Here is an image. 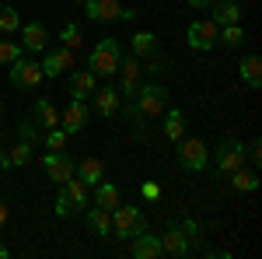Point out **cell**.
<instances>
[{
	"label": "cell",
	"mask_w": 262,
	"mask_h": 259,
	"mask_svg": "<svg viewBox=\"0 0 262 259\" xmlns=\"http://www.w3.org/2000/svg\"><path fill=\"white\" fill-rule=\"evenodd\" d=\"M119 63H122L119 39H101L98 46L91 49V56H88V70H91V74H101V77H108V74H119Z\"/></svg>",
	"instance_id": "cell-1"
},
{
	"label": "cell",
	"mask_w": 262,
	"mask_h": 259,
	"mask_svg": "<svg viewBox=\"0 0 262 259\" xmlns=\"http://www.w3.org/2000/svg\"><path fill=\"white\" fill-rule=\"evenodd\" d=\"M133 105L140 109L143 119H158L164 109H168V88L164 84H140L137 88V95H133Z\"/></svg>",
	"instance_id": "cell-2"
},
{
	"label": "cell",
	"mask_w": 262,
	"mask_h": 259,
	"mask_svg": "<svg viewBox=\"0 0 262 259\" xmlns=\"http://www.w3.org/2000/svg\"><path fill=\"white\" fill-rule=\"evenodd\" d=\"M213 168H217V175H231V172H238L245 168V144L234 137H224L217 144V151H213Z\"/></svg>",
	"instance_id": "cell-3"
},
{
	"label": "cell",
	"mask_w": 262,
	"mask_h": 259,
	"mask_svg": "<svg viewBox=\"0 0 262 259\" xmlns=\"http://www.w3.org/2000/svg\"><path fill=\"white\" fill-rule=\"evenodd\" d=\"M179 144V165L182 168H189V172H206V165H210V147H206V140L200 137H182L175 140Z\"/></svg>",
	"instance_id": "cell-4"
},
{
	"label": "cell",
	"mask_w": 262,
	"mask_h": 259,
	"mask_svg": "<svg viewBox=\"0 0 262 259\" xmlns=\"http://www.w3.org/2000/svg\"><path fill=\"white\" fill-rule=\"evenodd\" d=\"M143 228V214L140 207H126V203H119V207H112V235L108 238H133V235H140Z\"/></svg>",
	"instance_id": "cell-5"
},
{
	"label": "cell",
	"mask_w": 262,
	"mask_h": 259,
	"mask_svg": "<svg viewBox=\"0 0 262 259\" xmlns=\"http://www.w3.org/2000/svg\"><path fill=\"white\" fill-rule=\"evenodd\" d=\"M185 39H189V46H192L196 53H206V49H213L217 39H221V25H213L210 18H200V21L189 25Z\"/></svg>",
	"instance_id": "cell-6"
},
{
	"label": "cell",
	"mask_w": 262,
	"mask_h": 259,
	"mask_svg": "<svg viewBox=\"0 0 262 259\" xmlns=\"http://www.w3.org/2000/svg\"><path fill=\"white\" fill-rule=\"evenodd\" d=\"M161 238V256H171V259H182L192 252V245H189V238L182 235V228L175 224V221H168L164 224V231L158 235Z\"/></svg>",
	"instance_id": "cell-7"
},
{
	"label": "cell",
	"mask_w": 262,
	"mask_h": 259,
	"mask_svg": "<svg viewBox=\"0 0 262 259\" xmlns=\"http://www.w3.org/2000/svg\"><path fill=\"white\" fill-rule=\"evenodd\" d=\"M11 84L14 88H25V91H35L42 84V67L35 60H25V56L14 60L11 63Z\"/></svg>",
	"instance_id": "cell-8"
},
{
	"label": "cell",
	"mask_w": 262,
	"mask_h": 259,
	"mask_svg": "<svg viewBox=\"0 0 262 259\" xmlns=\"http://www.w3.org/2000/svg\"><path fill=\"white\" fill-rule=\"evenodd\" d=\"M42 172L56 182V186H63L67 179H74V158H70L67 151H49V154L42 158Z\"/></svg>",
	"instance_id": "cell-9"
},
{
	"label": "cell",
	"mask_w": 262,
	"mask_h": 259,
	"mask_svg": "<svg viewBox=\"0 0 262 259\" xmlns=\"http://www.w3.org/2000/svg\"><path fill=\"white\" fill-rule=\"evenodd\" d=\"M39 67H42V77H63V74L74 67V49H67V46L46 49V60H42Z\"/></svg>",
	"instance_id": "cell-10"
},
{
	"label": "cell",
	"mask_w": 262,
	"mask_h": 259,
	"mask_svg": "<svg viewBox=\"0 0 262 259\" xmlns=\"http://www.w3.org/2000/svg\"><path fill=\"white\" fill-rule=\"evenodd\" d=\"M119 11H122L119 0H84V14H88V21H98V25L119 21Z\"/></svg>",
	"instance_id": "cell-11"
},
{
	"label": "cell",
	"mask_w": 262,
	"mask_h": 259,
	"mask_svg": "<svg viewBox=\"0 0 262 259\" xmlns=\"http://www.w3.org/2000/svg\"><path fill=\"white\" fill-rule=\"evenodd\" d=\"M210 21L213 25H242V0H213L210 4Z\"/></svg>",
	"instance_id": "cell-12"
},
{
	"label": "cell",
	"mask_w": 262,
	"mask_h": 259,
	"mask_svg": "<svg viewBox=\"0 0 262 259\" xmlns=\"http://www.w3.org/2000/svg\"><path fill=\"white\" fill-rule=\"evenodd\" d=\"M88 119H91V112H88V105L77 102V98L67 105V112H60V126L67 133H81L84 126H88Z\"/></svg>",
	"instance_id": "cell-13"
},
{
	"label": "cell",
	"mask_w": 262,
	"mask_h": 259,
	"mask_svg": "<svg viewBox=\"0 0 262 259\" xmlns=\"http://www.w3.org/2000/svg\"><path fill=\"white\" fill-rule=\"evenodd\" d=\"M129 256L133 259H158L161 256V238L158 235H147V231L133 235L129 238Z\"/></svg>",
	"instance_id": "cell-14"
},
{
	"label": "cell",
	"mask_w": 262,
	"mask_h": 259,
	"mask_svg": "<svg viewBox=\"0 0 262 259\" xmlns=\"http://www.w3.org/2000/svg\"><path fill=\"white\" fill-rule=\"evenodd\" d=\"M95 88H98V74H91L88 67L70 74V98H77V102L91 98V95H95Z\"/></svg>",
	"instance_id": "cell-15"
},
{
	"label": "cell",
	"mask_w": 262,
	"mask_h": 259,
	"mask_svg": "<svg viewBox=\"0 0 262 259\" xmlns=\"http://www.w3.org/2000/svg\"><path fill=\"white\" fill-rule=\"evenodd\" d=\"M46 42H49V32H46V25H42V21H28V25H21V46H25V49L42 53V49H46Z\"/></svg>",
	"instance_id": "cell-16"
},
{
	"label": "cell",
	"mask_w": 262,
	"mask_h": 259,
	"mask_svg": "<svg viewBox=\"0 0 262 259\" xmlns=\"http://www.w3.org/2000/svg\"><path fill=\"white\" fill-rule=\"evenodd\" d=\"M119 74H122V95H137V88H140V74H143V63L137 56H122L119 63Z\"/></svg>",
	"instance_id": "cell-17"
},
{
	"label": "cell",
	"mask_w": 262,
	"mask_h": 259,
	"mask_svg": "<svg viewBox=\"0 0 262 259\" xmlns=\"http://www.w3.org/2000/svg\"><path fill=\"white\" fill-rule=\"evenodd\" d=\"M74 175H77L84 186H98V182L105 179V165H101L98 158H81L74 165Z\"/></svg>",
	"instance_id": "cell-18"
},
{
	"label": "cell",
	"mask_w": 262,
	"mask_h": 259,
	"mask_svg": "<svg viewBox=\"0 0 262 259\" xmlns=\"http://www.w3.org/2000/svg\"><path fill=\"white\" fill-rule=\"evenodd\" d=\"M95 112H98L101 119H108V116H116L119 112V91L116 88H95Z\"/></svg>",
	"instance_id": "cell-19"
},
{
	"label": "cell",
	"mask_w": 262,
	"mask_h": 259,
	"mask_svg": "<svg viewBox=\"0 0 262 259\" xmlns=\"http://www.w3.org/2000/svg\"><path fill=\"white\" fill-rule=\"evenodd\" d=\"M161 130H164V137L168 140H182L185 137V112L182 109H164L161 112Z\"/></svg>",
	"instance_id": "cell-20"
},
{
	"label": "cell",
	"mask_w": 262,
	"mask_h": 259,
	"mask_svg": "<svg viewBox=\"0 0 262 259\" xmlns=\"http://www.w3.org/2000/svg\"><path fill=\"white\" fill-rule=\"evenodd\" d=\"M32 119H35V126L46 133V130L60 126V112H56V105H53L49 98H39V102H35V116H32Z\"/></svg>",
	"instance_id": "cell-21"
},
{
	"label": "cell",
	"mask_w": 262,
	"mask_h": 259,
	"mask_svg": "<svg viewBox=\"0 0 262 259\" xmlns=\"http://www.w3.org/2000/svg\"><path fill=\"white\" fill-rule=\"evenodd\" d=\"M63 193H67V196H70V203H74V210H77V214H81L84 207H88V200H91V193H88V189H91V186H84L81 179H77V175H74V179H67L60 186Z\"/></svg>",
	"instance_id": "cell-22"
},
{
	"label": "cell",
	"mask_w": 262,
	"mask_h": 259,
	"mask_svg": "<svg viewBox=\"0 0 262 259\" xmlns=\"http://www.w3.org/2000/svg\"><path fill=\"white\" fill-rule=\"evenodd\" d=\"M88 228L101 235V238H108L112 235V210H105V207H91L88 210Z\"/></svg>",
	"instance_id": "cell-23"
},
{
	"label": "cell",
	"mask_w": 262,
	"mask_h": 259,
	"mask_svg": "<svg viewBox=\"0 0 262 259\" xmlns=\"http://www.w3.org/2000/svg\"><path fill=\"white\" fill-rule=\"evenodd\" d=\"M119 203H122L119 186H112V182H98V186H95V207L112 210V207H119Z\"/></svg>",
	"instance_id": "cell-24"
},
{
	"label": "cell",
	"mask_w": 262,
	"mask_h": 259,
	"mask_svg": "<svg viewBox=\"0 0 262 259\" xmlns=\"http://www.w3.org/2000/svg\"><path fill=\"white\" fill-rule=\"evenodd\" d=\"M242 81L252 88V91H259V88H262V60H259V56H245V60H242Z\"/></svg>",
	"instance_id": "cell-25"
},
{
	"label": "cell",
	"mask_w": 262,
	"mask_h": 259,
	"mask_svg": "<svg viewBox=\"0 0 262 259\" xmlns=\"http://www.w3.org/2000/svg\"><path fill=\"white\" fill-rule=\"evenodd\" d=\"M129 46H133V56L143 60V56L158 53V35H154V32H137V35L129 39Z\"/></svg>",
	"instance_id": "cell-26"
},
{
	"label": "cell",
	"mask_w": 262,
	"mask_h": 259,
	"mask_svg": "<svg viewBox=\"0 0 262 259\" xmlns=\"http://www.w3.org/2000/svg\"><path fill=\"white\" fill-rule=\"evenodd\" d=\"M227 179H231V186H234L238 193H255V189H259V172H255V168H252V172L238 168V172H231Z\"/></svg>",
	"instance_id": "cell-27"
},
{
	"label": "cell",
	"mask_w": 262,
	"mask_h": 259,
	"mask_svg": "<svg viewBox=\"0 0 262 259\" xmlns=\"http://www.w3.org/2000/svg\"><path fill=\"white\" fill-rule=\"evenodd\" d=\"M21 28V18L14 7H7V4H0V35H18Z\"/></svg>",
	"instance_id": "cell-28"
},
{
	"label": "cell",
	"mask_w": 262,
	"mask_h": 259,
	"mask_svg": "<svg viewBox=\"0 0 262 259\" xmlns=\"http://www.w3.org/2000/svg\"><path fill=\"white\" fill-rule=\"evenodd\" d=\"M21 56H25V46H18V42H11V39H0V67H11Z\"/></svg>",
	"instance_id": "cell-29"
},
{
	"label": "cell",
	"mask_w": 262,
	"mask_h": 259,
	"mask_svg": "<svg viewBox=\"0 0 262 259\" xmlns=\"http://www.w3.org/2000/svg\"><path fill=\"white\" fill-rule=\"evenodd\" d=\"M67 137H70V133H67L63 126L46 130V133H42V140H46V151H63V147H67Z\"/></svg>",
	"instance_id": "cell-30"
},
{
	"label": "cell",
	"mask_w": 262,
	"mask_h": 259,
	"mask_svg": "<svg viewBox=\"0 0 262 259\" xmlns=\"http://www.w3.org/2000/svg\"><path fill=\"white\" fill-rule=\"evenodd\" d=\"M217 42H224V46H231V49H234V46H242L245 42V28L242 25H224L221 28V39Z\"/></svg>",
	"instance_id": "cell-31"
},
{
	"label": "cell",
	"mask_w": 262,
	"mask_h": 259,
	"mask_svg": "<svg viewBox=\"0 0 262 259\" xmlns=\"http://www.w3.org/2000/svg\"><path fill=\"white\" fill-rule=\"evenodd\" d=\"M7 161H11V168H21V165H28V161H32V144H28V140H21L18 147L7 154Z\"/></svg>",
	"instance_id": "cell-32"
},
{
	"label": "cell",
	"mask_w": 262,
	"mask_h": 259,
	"mask_svg": "<svg viewBox=\"0 0 262 259\" xmlns=\"http://www.w3.org/2000/svg\"><path fill=\"white\" fill-rule=\"evenodd\" d=\"M81 28H77V25H63V32H60V42L63 46H67V49H77V46H81Z\"/></svg>",
	"instance_id": "cell-33"
},
{
	"label": "cell",
	"mask_w": 262,
	"mask_h": 259,
	"mask_svg": "<svg viewBox=\"0 0 262 259\" xmlns=\"http://www.w3.org/2000/svg\"><path fill=\"white\" fill-rule=\"evenodd\" d=\"M179 228H182V235L189 238V245H196V242H200V224H196L192 217H185V221L179 224Z\"/></svg>",
	"instance_id": "cell-34"
},
{
	"label": "cell",
	"mask_w": 262,
	"mask_h": 259,
	"mask_svg": "<svg viewBox=\"0 0 262 259\" xmlns=\"http://www.w3.org/2000/svg\"><path fill=\"white\" fill-rule=\"evenodd\" d=\"M245 158L252 161V165H259L262 161V140H248L245 144Z\"/></svg>",
	"instance_id": "cell-35"
},
{
	"label": "cell",
	"mask_w": 262,
	"mask_h": 259,
	"mask_svg": "<svg viewBox=\"0 0 262 259\" xmlns=\"http://www.w3.org/2000/svg\"><path fill=\"white\" fill-rule=\"evenodd\" d=\"M140 196L150 200V203H154V200H161V186H158V182H143V186H140Z\"/></svg>",
	"instance_id": "cell-36"
},
{
	"label": "cell",
	"mask_w": 262,
	"mask_h": 259,
	"mask_svg": "<svg viewBox=\"0 0 262 259\" xmlns=\"http://www.w3.org/2000/svg\"><path fill=\"white\" fill-rule=\"evenodd\" d=\"M143 60H147V67H143L147 74H154V77L164 74V60H158V53H150V56H143Z\"/></svg>",
	"instance_id": "cell-37"
},
{
	"label": "cell",
	"mask_w": 262,
	"mask_h": 259,
	"mask_svg": "<svg viewBox=\"0 0 262 259\" xmlns=\"http://www.w3.org/2000/svg\"><path fill=\"white\" fill-rule=\"evenodd\" d=\"M35 133H39L35 119H25V123H21V140H28V144H32V140H35Z\"/></svg>",
	"instance_id": "cell-38"
},
{
	"label": "cell",
	"mask_w": 262,
	"mask_h": 259,
	"mask_svg": "<svg viewBox=\"0 0 262 259\" xmlns=\"http://www.w3.org/2000/svg\"><path fill=\"white\" fill-rule=\"evenodd\" d=\"M210 4H213V0H189V7H200V11H203V7H210Z\"/></svg>",
	"instance_id": "cell-39"
},
{
	"label": "cell",
	"mask_w": 262,
	"mask_h": 259,
	"mask_svg": "<svg viewBox=\"0 0 262 259\" xmlns=\"http://www.w3.org/2000/svg\"><path fill=\"white\" fill-rule=\"evenodd\" d=\"M4 224H7V207L0 203V231H4Z\"/></svg>",
	"instance_id": "cell-40"
},
{
	"label": "cell",
	"mask_w": 262,
	"mask_h": 259,
	"mask_svg": "<svg viewBox=\"0 0 262 259\" xmlns=\"http://www.w3.org/2000/svg\"><path fill=\"white\" fill-rule=\"evenodd\" d=\"M4 168H11V161H7V154L0 151V172H4Z\"/></svg>",
	"instance_id": "cell-41"
},
{
	"label": "cell",
	"mask_w": 262,
	"mask_h": 259,
	"mask_svg": "<svg viewBox=\"0 0 262 259\" xmlns=\"http://www.w3.org/2000/svg\"><path fill=\"white\" fill-rule=\"evenodd\" d=\"M11 256V249H7V245H0V259H7Z\"/></svg>",
	"instance_id": "cell-42"
},
{
	"label": "cell",
	"mask_w": 262,
	"mask_h": 259,
	"mask_svg": "<svg viewBox=\"0 0 262 259\" xmlns=\"http://www.w3.org/2000/svg\"><path fill=\"white\" fill-rule=\"evenodd\" d=\"M77 4H84V0H77Z\"/></svg>",
	"instance_id": "cell-43"
}]
</instances>
